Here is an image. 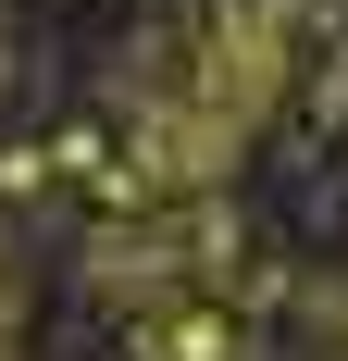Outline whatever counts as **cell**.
Listing matches in <instances>:
<instances>
[{"mask_svg": "<svg viewBox=\"0 0 348 361\" xmlns=\"http://www.w3.org/2000/svg\"><path fill=\"white\" fill-rule=\"evenodd\" d=\"M286 75H299V13L286 0H224L187 37V75L137 112V175L149 187H211L286 112Z\"/></svg>", "mask_w": 348, "mask_h": 361, "instance_id": "cell-1", "label": "cell"}, {"mask_svg": "<svg viewBox=\"0 0 348 361\" xmlns=\"http://www.w3.org/2000/svg\"><path fill=\"white\" fill-rule=\"evenodd\" d=\"M0 361H25V324H13V299H0Z\"/></svg>", "mask_w": 348, "mask_h": 361, "instance_id": "cell-2", "label": "cell"}]
</instances>
